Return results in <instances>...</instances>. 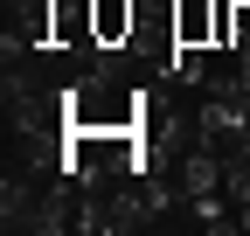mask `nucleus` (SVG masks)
Wrapping results in <instances>:
<instances>
[{"mask_svg": "<svg viewBox=\"0 0 250 236\" xmlns=\"http://www.w3.org/2000/svg\"><path fill=\"white\" fill-rule=\"evenodd\" d=\"M132 28H139V0H90L98 49H132Z\"/></svg>", "mask_w": 250, "mask_h": 236, "instance_id": "obj_1", "label": "nucleus"}]
</instances>
